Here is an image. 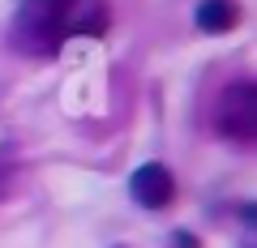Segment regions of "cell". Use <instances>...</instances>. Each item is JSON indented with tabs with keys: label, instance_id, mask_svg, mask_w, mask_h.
Masks as SVG:
<instances>
[{
	"label": "cell",
	"instance_id": "1",
	"mask_svg": "<svg viewBox=\"0 0 257 248\" xmlns=\"http://www.w3.org/2000/svg\"><path fill=\"white\" fill-rule=\"evenodd\" d=\"M107 22V0H18L13 43L30 56H56L77 35H103Z\"/></svg>",
	"mask_w": 257,
	"mask_h": 248
},
{
	"label": "cell",
	"instance_id": "2",
	"mask_svg": "<svg viewBox=\"0 0 257 248\" xmlns=\"http://www.w3.org/2000/svg\"><path fill=\"white\" fill-rule=\"evenodd\" d=\"M214 129L231 141H253L257 137V86L253 82L223 86L219 103H214Z\"/></svg>",
	"mask_w": 257,
	"mask_h": 248
},
{
	"label": "cell",
	"instance_id": "3",
	"mask_svg": "<svg viewBox=\"0 0 257 248\" xmlns=\"http://www.w3.org/2000/svg\"><path fill=\"white\" fill-rule=\"evenodd\" d=\"M128 193H133V201H138L142 210H163L176 197V180H172V171H167L163 163H146V167L133 171Z\"/></svg>",
	"mask_w": 257,
	"mask_h": 248
},
{
	"label": "cell",
	"instance_id": "4",
	"mask_svg": "<svg viewBox=\"0 0 257 248\" xmlns=\"http://www.w3.org/2000/svg\"><path fill=\"white\" fill-rule=\"evenodd\" d=\"M240 18L236 0H202L197 5V26L206 30V35H219V30H231Z\"/></svg>",
	"mask_w": 257,
	"mask_h": 248
},
{
	"label": "cell",
	"instance_id": "5",
	"mask_svg": "<svg viewBox=\"0 0 257 248\" xmlns=\"http://www.w3.org/2000/svg\"><path fill=\"white\" fill-rule=\"evenodd\" d=\"M13 171H18L13 146H0V201H5V197H9V188H13Z\"/></svg>",
	"mask_w": 257,
	"mask_h": 248
}]
</instances>
